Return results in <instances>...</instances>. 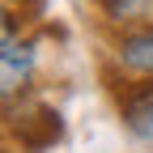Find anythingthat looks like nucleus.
Segmentation results:
<instances>
[{"instance_id": "f03ea898", "label": "nucleus", "mask_w": 153, "mask_h": 153, "mask_svg": "<svg viewBox=\"0 0 153 153\" xmlns=\"http://www.w3.org/2000/svg\"><path fill=\"white\" fill-rule=\"evenodd\" d=\"M0 60H4V98H13V94L26 85V76H30L34 51H30V47H22L17 38H4V51H0Z\"/></svg>"}, {"instance_id": "20e7f679", "label": "nucleus", "mask_w": 153, "mask_h": 153, "mask_svg": "<svg viewBox=\"0 0 153 153\" xmlns=\"http://www.w3.org/2000/svg\"><path fill=\"white\" fill-rule=\"evenodd\" d=\"M119 60H123L132 72H153V26L119 38Z\"/></svg>"}, {"instance_id": "f257e3e1", "label": "nucleus", "mask_w": 153, "mask_h": 153, "mask_svg": "<svg viewBox=\"0 0 153 153\" xmlns=\"http://www.w3.org/2000/svg\"><path fill=\"white\" fill-rule=\"evenodd\" d=\"M13 132H17V140H22L26 149H47V145L60 140L64 123H60V115H55L51 106H34V111H30V119H22Z\"/></svg>"}, {"instance_id": "39448f33", "label": "nucleus", "mask_w": 153, "mask_h": 153, "mask_svg": "<svg viewBox=\"0 0 153 153\" xmlns=\"http://www.w3.org/2000/svg\"><path fill=\"white\" fill-rule=\"evenodd\" d=\"M98 4L115 17V22H123V17H136V13H145V0H98Z\"/></svg>"}, {"instance_id": "7ed1b4c3", "label": "nucleus", "mask_w": 153, "mask_h": 153, "mask_svg": "<svg viewBox=\"0 0 153 153\" xmlns=\"http://www.w3.org/2000/svg\"><path fill=\"white\" fill-rule=\"evenodd\" d=\"M123 123H128L132 136L153 140V85L140 89V94H132V98L123 102Z\"/></svg>"}]
</instances>
